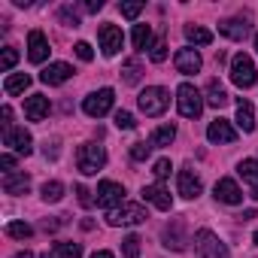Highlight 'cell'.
I'll use <instances>...</instances> for the list:
<instances>
[{"instance_id":"obj_1","label":"cell","mask_w":258,"mask_h":258,"mask_svg":"<svg viewBox=\"0 0 258 258\" xmlns=\"http://www.w3.org/2000/svg\"><path fill=\"white\" fill-rule=\"evenodd\" d=\"M103 164H106V152H103V146H97V143H82V146L76 149V167H79V173L94 176Z\"/></svg>"},{"instance_id":"obj_2","label":"cell","mask_w":258,"mask_h":258,"mask_svg":"<svg viewBox=\"0 0 258 258\" xmlns=\"http://www.w3.org/2000/svg\"><path fill=\"white\" fill-rule=\"evenodd\" d=\"M137 103H140V109H143L146 115L155 118V115H161V112L167 109V103H170V91L161 88V85H149L146 91H140Z\"/></svg>"},{"instance_id":"obj_3","label":"cell","mask_w":258,"mask_h":258,"mask_svg":"<svg viewBox=\"0 0 258 258\" xmlns=\"http://www.w3.org/2000/svg\"><path fill=\"white\" fill-rule=\"evenodd\" d=\"M176 106H179V115H182V118H198L201 109H204L201 91H198L191 82H182V85L176 88Z\"/></svg>"},{"instance_id":"obj_4","label":"cell","mask_w":258,"mask_h":258,"mask_svg":"<svg viewBox=\"0 0 258 258\" xmlns=\"http://www.w3.org/2000/svg\"><path fill=\"white\" fill-rule=\"evenodd\" d=\"M255 64H252V58L246 55V52H237L234 58H231V82L237 85V88H252L255 85Z\"/></svg>"},{"instance_id":"obj_5","label":"cell","mask_w":258,"mask_h":258,"mask_svg":"<svg viewBox=\"0 0 258 258\" xmlns=\"http://www.w3.org/2000/svg\"><path fill=\"white\" fill-rule=\"evenodd\" d=\"M195 249H198L201 258H228V246H225L210 228H201V231L195 234Z\"/></svg>"},{"instance_id":"obj_6","label":"cell","mask_w":258,"mask_h":258,"mask_svg":"<svg viewBox=\"0 0 258 258\" xmlns=\"http://www.w3.org/2000/svg\"><path fill=\"white\" fill-rule=\"evenodd\" d=\"M112 103H115V91L112 88H100V91H94V94H88L82 100V112L91 115V118H103L112 109Z\"/></svg>"},{"instance_id":"obj_7","label":"cell","mask_w":258,"mask_h":258,"mask_svg":"<svg viewBox=\"0 0 258 258\" xmlns=\"http://www.w3.org/2000/svg\"><path fill=\"white\" fill-rule=\"evenodd\" d=\"M106 222L109 225H140V222H146V210H143V204H131V201H124L121 207H115V210H109V216H106Z\"/></svg>"},{"instance_id":"obj_8","label":"cell","mask_w":258,"mask_h":258,"mask_svg":"<svg viewBox=\"0 0 258 258\" xmlns=\"http://www.w3.org/2000/svg\"><path fill=\"white\" fill-rule=\"evenodd\" d=\"M97 204L106 207V210H115L124 204V185L121 182H112V179H103L97 185Z\"/></svg>"},{"instance_id":"obj_9","label":"cell","mask_w":258,"mask_h":258,"mask_svg":"<svg viewBox=\"0 0 258 258\" xmlns=\"http://www.w3.org/2000/svg\"><path fill=\"white\" fill-rule=\"evenodd\" d=\"M97 40H100L103 55L112 58V55H118V49H121V43H124V34H121V28H115V25H100V28H97Z\"/></svg>"},{"instance_id":"obj_10","label":"cell","mask_w":258,"mask_h":258,"mask_svg":"<svg viewBox=\"0 0 258 258\" xmlns=\"http://www.w3.org/2000/svg\"><path fill=\"white\" fill-rule=\"evenodd\" d=\"M4 143L16 155H25V158L34 152V140H31V134L25 131V127H10V131H4Z\"/></svg>"},{"instance_id":"obj_11","label":"cell","mask_w":258,"mask_h":258,"mask_svg":"<svg viewBox=\"0 0 258 258\" xmlns=\"http://www.w3.org/2000/svg\"><path fill=\"white\" fill-rule=\"evenodd\" d=\"M213 195H216V201H219V204H228V207H237V204H243V191H240V185H237L231 176H222V179L216 182Z\"/></svg>"},{"instance_id":"obj_12","label":"cell","mask_w":258,"mask_h":258,"mask_svg":"<svg viewBox=\"0 0 258 258\" xmlns=\"http://www.w3.org/2000/svg\"><path fill=\"white\" fill-rule=\"evenodd\" d=\"M161 237H164V246H167V249L182 252V249H185V243H188V237H185V222H182V219H170Z\"/></svg>"},{"instance_id":"obj_13","label":"cell","mask_w":258,"mask_h":258,"mask_svg":"<svg viewBox=\"0 0 258 258\" xmlns=\"http://www.w3.org/2000/svg\"><path fill=\"white\" fill-rule=\"evenodd\" d=\"M207 140H210V143H234V140H237V131L231 127L228 118H216V121H210V127H207Z\"/></svg>"},{"instance_id":"obj_14","label":"cell","mask_w":258,"mask_h":258,"mask_svg":"<svg viewBox=\"0 0 258 258\" xmlns=\"http://www.w3.org/2000/svg\"><path fill=\"white\" fill-rule=\"evenodd\" d=\"M28 58H31L34 64H43V61L49 58V40H46L43 31H31V34H28Z\"/></svg>"},{"instance_id":"obj_15","label":"cell","mask_w":258,"mask_h":258,"mask_svg":"<svg viewBox=\"0 0 258 258\" xmlns=\"http://www.w3.org/2000/svg\"><path fill=\"white\" fill-rule=\"evenodd\" d=\"M173 64H176V70H179V73L191 76V73H198V70H201V64H204V61H201L198 49H191V46H188V49H179V52H176Z\"/></svg>"},{"instance_id":"obj_16","label":"cell","mask_w":258,"mask_h":258,"mask_svg":"<svg viewBox=\"0 0 258 258\" xmlns=\"http://www.w3.org/2000/svg\"><path fill=\"white\" fill-rule=\"evenodd\" d=\"M70 76H73V67L64 64V61H55V64H49V67L40 73V82H43V85H61V82H67Z\"/></svg>"},{"instance_id":"obj_17","label":"cell","mask_w":258,"mask_h":258,"mask_svg":"<svg viewBox=\"0 0 258 258\" xmlns=\"http://www.w3.org/2000/svg\"><path fill=\"white\" fill-rule=\"evenodd\" d=\"M143 201H149L155 210H161V213H170L173 210V198L167 195V188L164 185H146L143 188Z\"/></svg>"},{"instance_id":"obj_18","label":"cell","mask_w":258,"mask_h":258,"mask_svg":"<svg viewBox=\"0 0 258 258\" xmlns=\"http://www.w3.org/2000/svg\"><path fill=\"white\" fill-rule=\"evenodd\" d=\"M176 188H179V195H182V198L195 201V198L201 195V188H204V185H201V179H198L188 167H182V170H179V176H176Z\"/></svg>"},{"instance_id":"obj_19","label":"cell","mask_w":258,"mask_h":258,"mask_svg":"<svg viewBox=\"0 0 258 258\" xmlns=\"http://www.w3.org/2000/svg\"><path fill=\"white\" fill-rule=\"evenodd\" d=\"M25 115H28V121H43L49 115V97L46 94H31L25 100Z\"/></svg>"},{"instance_id":"obj_20","label":"cell","mask_w":258,"mask_h":258,"mask_svg":"<svg viewBox=\"0 0 258 258\" xmlns=\"http://www.w3.org/2000/svg\"><path fill=\"white\" fill-rule=\"evenodd\" d=\"M219 34H225L228 40H246L249 25H246V19H225V22H219Z\"/></svg>"},{"instance_id":"obj_21","label":"cell","mask_w":258,"mask_h":258,"mask_svg":"<svg viewBox=\"0 0 258 258\" xmlns=\"http://www.w3.org/2000/svg\"><path fill=\"white\" fill-rule=\"evenodd\" d=\"M237 173L243 176V182L252 188V198H258V161L255 158H246L237 164Z\"/></svg>"},{"instance_id":"obj_22","label":"cell","mask_w":258,"mask_h":258,"mask_svg":"<svg viewBox=\"0 0 258 258\" xmlns=\"http://www.w3.org/2000/svg\"><path fill=\"white\" fill-rule=\"evenodd\" d=\"M237 127H240V131L243 134H252L255 131V109H252V103L249 100H240L237 103Z\"/></svg>"},{"instance_id":"obj_23","label":"cell","mask_w":258,"mask_h":258,"mask_svg":"<svg viewBox=\"0 0 258 258\" xmlns=\"http://www.w3.org/2000/svg\"><path fill=\"white\" fill-rule=\"evenodd\" d=\"M28 188H31L28 173H7L4 176V191L7 195H28Z\"/></svg>"},{"instance_id":"obj_24","label":"cell","mask_w":258,"mask_h":258,"mask_svg":"<svg viewBox=\"0 0 258 258\" xmlns=\"http://www.w3.org/2000/svg\"><path fill=\"white\" fill-rule=\"evenodd\" d=\"M228 91L219 85V79H210V85H207V103L210 106H216V109H222V106H228Z\"/></svg>"},{"instance_id":"obj_25","label":"cell","mask_w":258,"mask_h":258,"mask_svg":"<svg viewBox=\"0 0 258 258\" xmlns=\"http://www.w3.org/2000/svg\"><path fill=\"white\" fill-rule=\"evenodd\" d=\"M173 140H176V127H173L170 121H167V124H158L155 131H152V137H149L152 146H170Z\"/></svg>"},{"instance_id":"obj_26","label":"cell","mask_w":258,"mask_h":258,"mask_svg":"<svg viewBox=\"0 0 258 258\" xmlns=\"http://www.w3.org/2000/svg\"><path fill=\"white\" fill-rule=\"evenodd\" d=\"M28 85H31V76L28 73H10L7 82H4V91L7 94H25Z\"/></svg>"},{"instance_id":"obj_27","label":"cell","mask_w":258,"mask_h":258,"mask_svg":"<svg viewBox=\"0 0 258 258\" xmlns=\"http://www.w3.org/2000/svg\"><path fill=\"white\" fill-rule=\"evenodd\" d=\"M185 40L195 43V46H210L213 43V34L201 25H185Z\"/></svg>"},{"instance_id":"obj_28","label":"cell","mask_w":258,"mask_h":258,"mask_svg":"<svg viewBox=\"0 0 258 258\" xmlns=\"http://www.w3.org/2000/svg\"><path fill=\"white\" fill-rule=\"evenodd\" d=\"M140 76H143V67H140L137 58H131V61H124V64H121V79H124V85H137Z\"/></svg>"},{"instance_id":"obj_29","label":"cell","mask_w":258,"mask_h":258,"mask_svg":"<svg viewBox=\"0 0 258 258\" xmlns=\"http://www.w3.org/2000/svg\"><path fill=\"white\" fill-rule=\"evenodd\" d=\"M131 40H134V49H149V43H152V28L149 25H134V34H131Z\"/></svg>"},{"instance_id":"obj_30","label":"cell","mask_w":258,"mask_h":258,"mask_svg":"<svg viewBox=\"0 0 258 258\" xmlns=\"http://www.w3.org/2000/svg\"><path fill=\"white\" fill-rule=\"evenodd\" d=\"M55 255L58 258H82V246L70 243V240H58L55 243Z\"/></svg>"},{"instance_id":"obj_31","label":"cell","mask_w":258,"mask_h":258,"mask_svg":"<svg viewBox=\"0 0 258 258\" xmlns=\"http://www.w3.org/2000/svg\"><path fill=\"white\" fill-rule=\"evenodd\" d=\"M140 237L137 234H127L124 240H121V258H140Z\"/></svg>"},{"instance_id":"obj_32","label":"cell","mask_w":258,"mask_h":258,"mask_svg":"<svg viewBox=\"0 0 258 258\" xmlns=\"http://www.w3.org/2000/svg\"><path fill=\"white\" fill-rule=\"evenodd\" d=\"M61 198H64V182L52 179V182L43 185V201H46V204H58Z\"/></svg>"},{"instance_id":"obj_33","label":"cell","mask_w":258,"mask_h":258,"mask_svg":"<svg viewBox=\"0 0 258 258\" xmlns=\"http://www.w3.org/2000/svg\"><path fill=\"white\" fill-rule=\"evenodd\" d=\"M7 234L16 237V240H28V237L34 234V228H31L28 222H10V225H7Z\"/></svg>"},{"instance_id":"obj_34","label":"cell","mask_w":258,"mask_h":258,"mask_svg":"<svg viewBox=\"0 0 258 258\" xmlns=\"http://www.w3.org/2000/svg\"><path fill=\"white\" fill-rule=\"evenodd\" d=\"M149 58L155 61V64H161V61H167V43H164V37H158L152 46H149Z\"/></svg>"},{"instance_id":"obj_35","label":"cell","mask_w":258,"mask_h":258,"mask_svg":"<svg viewBox=\"0 0 258 258\" xmlns=\"http://www.w3.org/2000/svg\"><path fill=\"white\" fill-rule=\"evenodd\" d=\"M16 61H19V52H16L13 46H7V49H4V55H0V70L10 73V70L16 67Z\"/></svg>"},{"instance_id":"obj_36","label":"cell","mask_w":258,"mask_h":258,"mask_svg":"<svg viewBox=\"0 0 258 258\" xmlns=\"http://www.w3.org/2000/svg\"><path fill=\"white\" fill-rule=\"evenodd\" d=\"M152 149H155L152 143H134V146H131V158H134V161H146V158L152 155Z\"/></svg>"},{"instance_id":"obj_37","label":"cell","mask_w":258,"mask_h":258,"mask_svg":"<svg viewBox=\"0 0 258 258\" xmlns=\"http://www.w3.org/2000/svg\"><path fill=\"white\" fill-rule=\"evenodd\" d=\"M134 124H137V121H134V115H131V112H124V109H118V112H115V127H118V131H131Z\"/></svg>"},{"instance_id":"obj_38","label":"cell","mask_w":258,"mask_h":258,"mask_svg":"<svg viewBox=\"0 0 258 258\" xmlns=\"http://www.w3.org/2000/svg\"><path fill=\"white\" fill-rule=\"evenodd\" d=\"M170 170H173V164H170V158H158V161H155V167H152V173H155V179H167V176H170Z\"/></svg>"},{"instance_id":"obj_39","label":"cell","mask_w":258,"mask_h":258,"mask_svg":"<svg viewBox=\"0 0 258 258\" xmlns=\"http://www.w3.org/2000/svg\"><path fill=\"white\" fill-rule=\"evenodd\" d=\"M118 10H121L124 19H137V16L143 13V4H140V0H131V4H121Z\"/></svg>"},{"instance_id":"obj_40","label":"cell","mask_w":258,"mask_h":258,"mask_svg":"<svg viewBox=\"0 0 258 258\" xmlns=\"http://www.w3.org/2000/svg\"><path fill=\"white\" fill-rule=\"evenodd\" d=\"M58 19H61L64 25H70V28H79V16H76V10H73V7H61Z\"/></svg>"},{"instance_id":"obj_41","label":"cell","mask_w":258,"mask_h":258,"mask_svg":"<svg viewBox=\"0 0 258 258\" xmlns=\"http://www.w3.org/2000/svg\"><path fill=\"white\" fill-rule=\"evenodd\" d=\"M73 52H76V58H79V61H91V58H94V52H91V46H88V43H76V46H73Z\"/></svg>"},{"instance_id":"obj_42","label":"cell","mask_w":258,"mask_h":258,"mask_svg":"<svg viewBox=\"0 0 258 258\" xmlns=\"http://www.w3.org/2000/svg\"><path fill=\"white\" fill-rule=\"evenodd\" d=\"M76 195H79V204H82V207H85V210H88V207H91V204H94V201H91V191H88V188H85V185H76Z\"/></svg>"},{"instance_id":"obj_43","label":"cell","mask_w":258,"mask_h":258,"mask_svg":"<svg viewBox=\"0 0 258 258\" xmlns=\"http://www.w3.org/2000/svg\"><path fill=\"white\" fill-rule=\"evenodd\" d=\"M0 167H4L7 173H13V167H16V155H10V152H4V155H0Z\"/></svg>"},{"instance_id":"obj_44","label":"cell","mask_w":258,"mask_h":258,"mask_svg":"<svg viewBox=\"0 0 258 258\" xmlns=\"http://www.w3.org/2000/svg\"><path fill=\"white\" fill-rule=\"evenodd\" d=\"M0 118H4V121H0V124H4V131H10V127H13V124H10V118H13V109H10V106H4V109H0Z\"/></svg>"},{"instance_id":"obj_45","label":"cell","mask_w":258,"mask_h":258,"mask_svg":"<svg viewBox=\"0 0 258 258\" xmlns=\"http://www.w3.org/2000/svg\"><path fill=\"white\" fill-rule=\"evenodd\" d=\"M82 10L85 13H97V10H103V0H88V4H82Z\"/></svg>"},{"instance_id":"obj_46","label":"cell","mask_w":258,"mask_h":258,"mask_svg":"<svg viewBox=\"0 0 258 258\" xmlns=\"http://www.w3.org/2000/svg\"><path fill=\"white\" fill-rule=\"evenodd\" d=\"M255 216H258V210H246V213H243V216H237V219H243V222H246V219H255Z\"/></svg>"},{"instance_id":"obj_47","label":"cell","mask_w":258,"mask_h":258,"mask_svg":"<svg viewBox=\"0 0 258 258\" xmlns=\"http://www.w3.org/2000/svg\"><path fill=\"white\" fill-rule=\"evenodd\" d=\"M91 258H115V255H112V252H106V249H100V252H94Z\"/></svg>"},{"instance_id":"obj_48","label":"cell","mask_w":258,"mask_h":258,"mask_svg":"<svg viewBox=\"0 0 258 258\" xmlns=\"http://www.w3.org/2000/svg\"><path fill=\"white\" fill-rule=\"evenodd\" d=\"M16 258H34V255H31V252H28V249H25V252H19V255H16Z\"/></svg>"},{"instance_id":"obj_49","label":"cell","mask_w":258,"mask_h":258,"mask_svg":"<svg viewBox=\"0 0 258 258\" xmlns=\"http://www.w3.org/2000/svg\"><path fill=\"white\" fill-rule=\"evenodd\" d=\"M43 258H58V255H49V252H46V255H43Z\"/></svg>"},{"instance_id":"obj_50","label":"cell","mask_w":258,"mask_h":258,"mask_svg":"<svg viewBox=\"0 0 258 258\" xmlns=\"http://www.w3.org/2000/svg\"><path fill=\"white\" fill-rule=\"evenodd\" d=\"M252 240H255V246H258V231H255V237H252Z\"/></svg>"},{"instance_id":"obj_51","label":"cell","mask_w":258,"mask_h":258,"mask_svg":"<svg viewBox=\"0 0 258 258\" xmlns=\"http://www.w3.org/2000/svg\"><path fill=\"white\" fill-rule=\"evenodd\" d=\"M255 49H258V34H255Z\"/></svg>"}]
</instances>
